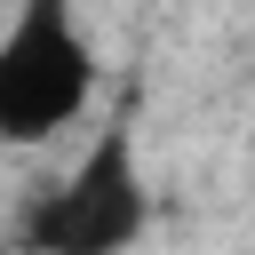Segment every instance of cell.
<instances>
[{"label":"cell","mask_w":255,"mask_h":255,"mask_svg":"<svg viewBox=\"0 0 255 255\" xmlns=\"http://www.w3.org/2000/svg\"><path fill=\"white\" fill-rule=\"evenodd\" d=\"M96 104V48L72 0H16L0 32V143H48Z\"/></svg>","instance_id":"obj_2"},{"label":"cell","mask_w":255,"mask_h":255,"mask_svg":"<svg viewBox=\"0 0 255 255\" xmlns=\"http://www.w3.org/2000/svg\"><path fill=\"white\" fill-rule=\"evenodd\" d=\"M143 231H151V191H143L128 112H112L96 128V143L72 159V175L40 183L24 199V215H16L24 255H128Z\"/></svg>","instance_id":"obj_1"}]
</instances>
